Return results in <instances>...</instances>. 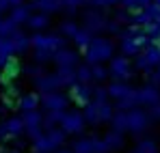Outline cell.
<instances>
[{"label": "cell", "mask_w": 160, "mask_h": 153, "mask_svg": "<svg viewBox=\"0 0 160 153\" xmlns=\"http://www.w3.org/2000/svg\"><path fill=\"white\" fill-rule=\"evenodd\" d=\"M158 2H160V0H158Z\"/></svg>", "instance_id": "cell-2"}, {"label": "cell", "mask_w": 160, "mask_h": 153, "mask_svg": "<svg viewBox=\"0 0 160 153\" xmlns=\"http://www.w3.org/2000/svg\"><path fill=\"white\" fill-rule=\"evenodd\" d=\"M156 119H160V110H156Z\"/></svg>", "instance_id": "cell-1"}]
</instances>
